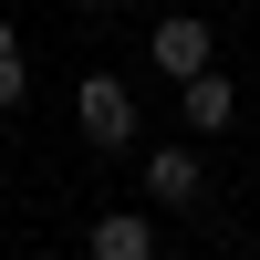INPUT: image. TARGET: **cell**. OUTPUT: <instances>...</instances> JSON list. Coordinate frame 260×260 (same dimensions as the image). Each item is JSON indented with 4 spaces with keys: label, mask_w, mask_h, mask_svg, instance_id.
<instances>
[{
    "label": "cell",
    "mask_w": 260,
    "mask_h": 260,
    "mask_svg": "<svg viewBox=\"0 0 260 260\" xmlns=\"http://www.w3.org/2000/svg\"><path fill=\"white\" fill-rule=\"evenodd\" d=\"M73 125H83L94 156H125V146H136V94H125L115 73H83L73 83Z\"/></svg>",
    "instance_id": "6da1fadb"
},
{
    "label": "cell",
    "mask_w": 260,
    "mask_h": 260,
    "mask_svg": "<svg viewBox=\"0 0 260 260\" xmlns=\"http://www.w3.org/2000/svg\"><path fill=\"white\" fill-rule=\"evenodd\" d=\"M177 115H187V136H229V125H240V83L208 62V73H187V83H177Z\"/></svg>",
    "instance_id": "7a4b0ae2"
},
{
    "label": "cell",
    "mask_w": 260,
    "mask_h": 260,
    "mask_svg": "<svg viewBox=\"0 0 260 260\" xmlns=\"http://www.w3.org/2000/svg\"><path fill=\"white\" fill-rule=\"evenodd\" d=\"M146 198L156 208H198L208 198V167L187 156V146H156V156H146Z\"/></svg>",
    "instance_id": "3957f363"
},
{
    "label": "cell",
    "mask_w": 260,
    "mask_h": 260,
    "mask_svg": "<svg viewBox=\"0 0 260 260\" xmlns=\"http://www.w3.org/2000/svg\"><path fill=\"white\" fill-rule=\"evenodd\" d=\"M146 52H156V73L167 83H187V73H208V21H156V31H146Z\"/></svg>",
    "instance_id": "277c9868"
},
{
    "label": "cell",
    "mask_w": 260,
    "mask_h": 260,
    "mask_svg": "<svg viewBox=\"0 0 260 260\" xmlns=\"http://www.w3.org/2000/svg\"><path fill=\"white\" fill-rule=\"evenodd\" d=\"M83 240H94V260H146L156 250V219H146V208H104Z\"/></svg>",
    "instance_id": "5b68a950"
},
{
    "label": "cell",
    "mask_w": 260,
    "mask_h": 260,
    "mask_svg": "<svg viewBox=\"0 0 260 260\" xmlns=\"http://www.w3.org/2000/svg\"><path fill=\"white\" fill-rule=\"evenodd\" d=\"M11 104H31V52L0 42V115H11Z\"/></svg>",
    "instance_id": "8992f818"
},
{
    "label": "cell",
    "mask_w": 260,
    "mask_h": 260,
    "mask_svg": "<svg viewBox=\"0 0 260 260\" xmlns=\"http://www.w3.org/2000/svg\"><path fill=\"white\" fill-rule=\"evenodd\" d=\"M73 11H115V0H73Z\"/></svg>",
    "instance_id": "52a82bcc"
}]
</instances>
